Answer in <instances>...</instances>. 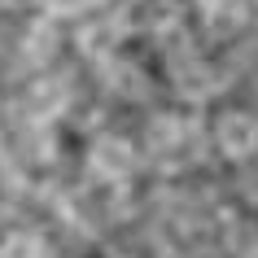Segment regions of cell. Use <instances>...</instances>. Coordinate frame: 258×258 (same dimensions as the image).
Returning a JSON list of instances; mask_svg holds the SVG:
<instances>
[{"label": "cell", "instance_id": "obj_2", "mask_svg": "<svg viewBox=\"0 0 258 258\" xmlns=\"http://www.w3.org/2000/svg\"><path fill=\"white\" fill-rule=\"evenodd\" d=\"M219 145L228 158H249L254 153V118L249 114H228L219 122Z\"/></svg>", "mask_w": 258, "mask_h": 258}, {"label": "cell", "instance_id": "obj_5", "mask_svg": "<svg viewBox=\"0 0 258 258\" xmlns=\"http://www.w3.org/2000/svg\"><path fill=\"white\" fill-rule=\"evenodd\" d=\"M79 48H83V53H92V57L109 53V48H114V31H109V27H88L79 35Z\"/></svg>", "mask_w": 258, "mask_h": 258}, {"label": "cell", "instance_id": "obj_3", "mask_svg": "<svg viewBox=\"0 0 258 258\" xmlns=\"http://www.w3.org/2000/svg\"><path fill=\"white\" fill-rule=\"evenodd\" d=\"M61 105H66V83L61 79H40L35 88H31V109H35L40 118L57 114Z\"/></svg>", "mask_w": 258, "mask_h": 258}, {"label": "cell", "instance_id": "obj_4", "mask_svg": "<svg viewBox=\"0 0 258 258\" xmlns=\"http://www.w3.org/2000/svg\"><path fill=\"white\" fill-rule=\"evenodd\" d=\"M0 258H48L40 236H31V232H14L9 241L0 245Z\"/></svg>", "mask_w": 258, "mask_h": 258}, {"label": "cell", "instance_id": "obj_1", "mask_svg": "<svg viewBox=\"0 0 258 258\" xmlns=\"http://www.w3.org/2000/svg\"><path fill=\"white\" fill-rule=\"evenodd\" d=\"M88 162H92L96 175L122 179V175H132V166H136V149H132L127 140H118V136H105V140H96V145H92Z\"/></svg>", "mask_w": 258, "mask_h": 258}, {"label": "cell", "instance_id": "obj_6", "mask_svg": "<svg viewBox=\"0 0 258 258\" xmlns=\"http://www.w3.org/2000/svg\"><path fill=\"white\" fill-rule=\"evenodd\" d=\"M44 5H48L53 14H75V9H83L79 0H44Z\"/></svg>", "mask_w": 258, "mask_h": 258}]
</instances>
